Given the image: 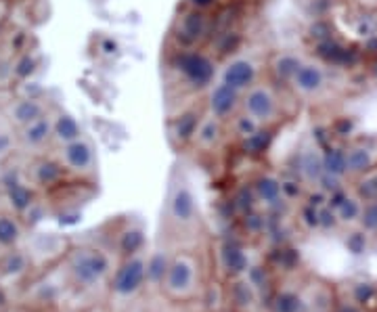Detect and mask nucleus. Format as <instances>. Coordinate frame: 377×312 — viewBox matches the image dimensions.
Segmentation results:
<instances>
[{
  "label": "nucleus",
  "instance_id": "f257e3e1",
  "mask_svg": "<svg viewBox=\"0 0 377 312\" xmlns=\"http://www.w3.org/2000/svg\"><path fill=\"white\" fill-rule=\"evenodd\" d=\"M116 269V256L94 243L72 247L63 260V277L80 293L96 291L107 285Z\"/></svg>",
  "mask_w": 377,
  "mask_h": 312
},
{
  "label": "nucleus",
  "instance_id": "f03ea898",
  "mask_svg": "<svg viewBox=\"0 0 377 312\" xmlns=\"http://www.w3.org/2000/svg\"><path fill=\"white\" fill-rule=\"evenodd\" d=\"M203 289V264L195 251L179 249L172 251L166 277L159 291L170 302H193Z\"/></svg>",
  "mask_w": 377,
  "mask_h": 312
},
{
  "label": "nucleus",
  "instance_id": "7ed1b4c3",
  "mask_svg": "<svg viewBox=\"0 0 377 312\" xmlns=\"http://www.w3.org/2000/svg\"><path fill=\"white\" fill-rule=\"evenodd\" d=\"M199 225V203L191 180L181 172L170 180L166 203V227L172 235H189Z\"/></svg>",
  "mask_w": 377,
  "mask_h": 312
},
{
  "label": "nucleus",
  "instance_id": "20e7f679",
  "mask_svg": "<svg viewBox=\"0 0 377 312\" xmlns=\"http://www.w3.org/2000/svg\"><path fill=\"white\" fill-rule=\"evenodd\" d=\"M170 67L193 90L210 88L214 84V80H216V74H218L214 57L207 55L205 50H199L197 46L195 48H179L170 61Z\"/></svg>",
  "mask_w": 377,
  "mask_h": 312
},
{
  "label": "nucleus",
  "instance_id": "39448f33",
  "mask_svg": "<svg viewBox=\"0 0 377 312\" xmlns=\"http://www.w3.org/2000/svg\"><path fill=\"white\" fill-rule=\"evenodd\" d=\"M145 287H147V249L130 258L118 260L110 281H107V289H110L112 298L132 300Z\"/></svg>",
  "mask_w": 377,
  "mask_h": 312
},
{
  "label": "nucleus",
  "instance_id": "423d86ee",
  "mask_svg": "<svg viewBox=\"0 0 377 312\" xmlns=\"http://www.w3.org/2000/svg\"><path fill=\"white\" fill-rule=\"evenodd\" d=\"M241 112L254 118L260 126H271L281 116V103L271 84L256 82L241 94Z\"/></svg>",
  "mask_w": 377,
  "mask_h": 312
},
{
  "label": "nucleus",
  "instance_id": "0eeeda50",
  "mask_svg": "<svg viewBox=\"0 0 377 312\" xmlns=\"http://www.w3.org/2000/svg\"><path fill=\"white\" fill-rule=\"evenodd\" d=\"M55 158L61 162V166L70 176L88 178L96 170V153L86 136H80L68 145H59Z\"/></svg>",
  "mask_w": 377,
  "mask_h": 312
},
{
  "label": "nucleus",
  "instance_id": "6e6552de",
  "mask_svg": "<svg viewBox=\"0 0 377 312\" xmlns=\"http://www.w3.org/2000/svg\"><path fill=\"white\" fill-rule=\"evenodd\" d=\"M214 258H216V269L223 281L239 279L252 267L245 245L235 239H218L214 245Z\"/></svg>",
  "mask_w": 377,
  "mask_h": 312
},
{
  "label": "nucleus",
  "instance_id": "1a4fd4ad",
  "mask_svg": "<svg viewBox=\"0 0 377 312\" xmlns=\"http://www.w3.org/2000/svg\"><path fill=\"white\" fill-rule=\"evenodd\" d=\"M210 32V17L205 11H197V9H187L183 11L172 28V36L179 42L181 48H195L199 46Z\"/></svg>",
  "mask_w": 377,
  "mask_h": 312
},
{
  "label": "nucleus",
  "instance_id": "9d476101",
  "mask_svg": "<svg viewBox=\"0 0 377 312\" xmlns=\"http://www.w3.org/2000/svg\"><path fill=\"white\" fill-rule=\"evenodd\" d=\"M241 110V92L225 82H214L207 92V114L223 122L231 120Z\"/></svg>",
  "mask_w": 377,
  "mask_h": 312
},
{
  "label": "nucleus",
  "instance_id": "9b49d317",
  "mask_svg": "<svg viewBox=\"0 0 377 312\" xmlns=\"http://www.w3.org/2000/svg\"><path fill=\"white\" fill-rule=\"evenodd\" d=\"M292 88L300 96H316L327 86V72L320 61H308L304 59L294 78L289 80Z\"/></svg>",
  "mask_w": 377,
  "mask_h": 312
},
{
  "label": "nucleus",
  "instance_id": "f8f14e48",
  "mask_svg": "<svg viewBox=\"0 0 377 312\" xmlns=\"http://www.w3.org/2000/svg\"><path fill=\"white\" fill-rule=\"evenodd\" d=\"M218 80L243 94L252 84L258 82V63L249 57H233L221 70Z\"/></svg>",
  "mask_w": 377,
  "mask_h": 312
},
{
  "label": "nucleus",
  "instance_id": "ddd939ff",
  "mask_svg": "<svg viewBox=\"0 0 377 312\" xmlns=\"http://www.w3.org/2000/svg\"><path fill=\"white\" fill-rule=\"evenodd\" d=\"M48 114V105L38 98V96H19V98H13L7 103V107H5V118L9 124H13L15 128H21L42 116Z\"/></svg>",
  "mask_w": 377,
  "mask_h": 312
},
{
  "label": "nucleus",
  "instance_id": "4468645a",
  "mask_svg": "<svg viewBox=\"0 0 377 312\" xmlns=\"http://www.w3.org/2000/svg\"><path fill=\"white\" fill-rule=\"evenodd\" d=\"M225 293L229 312H254L258 308L260 295L245 277L225 281Z\"/></svg>",
  "mask_w": 377,
  "mask_h": 312
},
{
  "label": "nucleus",
  "instance_id": "2eb2a0df",
  "mask_svg": "<svg viewBox=\"0 0 377 312\" xmlns=\"http://www.w3.org/2000/svg\"><path fill=\"white\" fill-rule=\"evenodd\" d=\"M145 249H147V235L139 222H126L122 229H118L114 237V249H112L118 260L130 258Z\"/></svg>",
  "mask_w": 377,
  "mask_h": 312
},
{
  "label": "nucleus",
  "instance_id": "dca6fc26",
  "mask_svg": "<svg viewBox=\"0 0 377 312\" xmlns=\"http://www.w3.org/2000/svg\"><path fill=\"white\" fill-rule=\"evenodd\" d=\"M70 174L61 166L57 158H38L32 168H30V178L32 185L38 189H52V187H61L63 180Z\"/></svg>",
  "mask_w": 377,
  "mask_h": 312
},
{
  "label": "nucleus",
  "instance_id": "f3484780",
  "mask_svg": "<svg viewBox=\"0 0 377 312\" xmlns=\"http://www.w3.org/2000/svg\"><path fill=\"white\" fill-rule=\"evenodd\" d=\"M17 143L28 149V151H36L42 149L44 145L52 143V120H50V112L21 128H17Z\"/></svg>",
  "mask_w": 377,
  "mask_h": 312
},
{
  "label": "nucleus",
  "instance_id": "a211bd4d",
  "mask_svg": "<svg viewBox=\"0 0 377 312\" xmlns=\"http://www.w3.org/2000/svg\"><path fill=\"white\" fill-rule=\"evenodd\" d=\"M223 138H225V122L205 112L197 124L191 145L197 147L199 151H214L221 147Z\"/></svg>",
  "mask_w": 377,
  "mask_h": 312
},
{
  "label": "nucleus",
  "instance_id": "6ab92c4d",
  "mask_svg": "<svg viewBox=\"0 0 377 312\" xmlns=\"http://www.w3.org/2000/svg\"><path fill=\"white\" fill-rule=\"evenodd\" d=\"M3 185H5V193H7L9 207H11L15 214H23L28 207L36 201L34 189L28 183H23L15 172H9V176L3 178Z\"/></svg>",
  "mask_w": 377,
  "mask_h": 312
},
{
  "label": "nucleus",
  "instance_id": "aec40b11",
  "mask_svg": "<svg viewBox=\"0 0 377 312\" xmlns=\"http://www.w3.org/2000/svg\"><path fill=\"white\" fill-rule=\"evenodd\" d=\"M50 120H52V143H55L57 147L68 145V143L84 136L80 122L63 110L50 112Z\"/></svg>",
  "mask_w": 377,
  "mask_h": 312
},
{
  "label": "nucleus",
  "instance_id": "412c9836",
  "mask_svg": "<svg viewBox=\"0 0 377 312\" xmlns=\"http://www.w3.org/2000/svg\"><path fill=\"white\" fill-rule=\"evenodd\" d=\"M314 55L323 63H332V65H348L354 61V53L344 44H340L336 38H325L318 40L314 44Z\"/></svg>",
  "mask_w": 377,
  "mask_h": 312
},
{
  "label": "nucleus",
  "instance_id": "4be33fe9",
  "mask_svg": "<svg viewBox=\"0 0 377 312\" xmlns=\"http://www.w3.org/2000/svg\"><path fill=\"white\" fill-rule=\"evenodd\" d=\"M252 189L256 199L268 207H279L285 201L281 193V178H277L275 174H260L254 180Z\"/></svg>",
  "mask_w": 377,
  "mask_h": 312
},
{
  "label": "nucleus",
  "instance_id": "5701e85b",
  "mask_svg": "<svg viewBox=\"0 0 377 312\" xmlns=\"http://www.w3.org/2000/svg\"><path fill=\"white\" fill-rule=\"evenodd\" d=\"M199 120H201V114H199L197 110L183 112L179 118H174L172 124H170V136H172V141H174L176 145H181V147L191 145Z\"/></svg>",
  "mask_w": 377,
  "mask_h": 312
},
{
  "label": "nucleus",
  "instance_id": "b1692460",
  "mask_svg": "<svg viewBox=\"0 0 377 312\" xmlns=\"http://www.w3.org/2000/svg\"><path fill=\"white\" fill-rule=\"evenodd\" d=\"M375 164V151L365 145H352L350 149H346V174H365L373 168Z\"/></svg>",
  "mask_w": 377,
  "mask_h": 312
},
{
  "label": "nucleus",
  "instance_id": "393cba45",
  "mask_svg": "<svg viewBox=\"0 0 377 312\" xmlns=\"http://www.w3.org/2000/svg\"><path fill=\"white\" fill-rule=\"evenodd\" d=\"M170 251L166 249H155L147 251V287L159 289L161 281L166 277L168 264H170Z\"/></svg>",
  "mask_w": 377,
  "mask_h": 312
},
{
  "label": "nucleus",
  "instance_id": "a878e982",
  "mask_svg": "<svg viewBox=\"0 0 377 312\" xmlns=\"http://www.w3.org/2000/svg\"><path fill=\"white\" fill-rule=\"evenodd\" d=\"M273 130L271 126H260L254 134L241 138V151L249 158H258V155H264L273 143Z\"/></svg>",
  "mask_w": 377,
  "mask_h": 312
},
{
  "label": "nucleus",
  "instance_id": "bb28decb",
  "mask_svg": "<svg viewBox=\"0 0 377 312\" xmlns=\"http://www.w3.org/2000/svg\"><path fill=\"white\" fill-rule=\"evenodd\" d=\"M23 237L19 218L11 212H0V247H15Z\"/></svg>",
  "mask_w": 377,
  "mask_h": 312
},
{
  "label": "nucleus",
  "instance_id": "cd10ccee",
  "mask_svg": "<svg viewBox=\"0 0 377 312\" xmlns=\"http://www.w3.org/2000/svg\"><path fill=\"white\" fill-rule=\"evenodd\" d=\"M302 61L304 59L300 55H296V53H279L271 61V72L275 74L277 80L289 84V80L294 78V74L298 72V67L302 65Z\"/></svg>",
  "mask_w": 377,
  "mask_h": 312
},
{
  "label": "nucleus",
  "instance_id": "c85d7f7f",
  "mask_svg": "<svg viewBox=\"0 0 377 312\" xmlns=\"http://www.w3.org/2000/svg\"><path fill=\"white\" fill-rule=\"evenodd\" d=\"M300 174L310 180V183H316L320 176H323V153H318L316 147H310V149H304L302 155H300Z\"/></svg>",
  "mask_w": 377,
  "mask_h": 312
},
{
  "label": "nucleus",
  "instance_id": "c756f323",
  "mask_svg": "<svg viewBox=\"0 0 377 312\" xmlns=\"http://www.w3.org/2000/svg\"><path fill=\"white\" fill-rule=\"evenodd\" d=\"M30 269V256L21 249H11L0 258V275L3 277H19Z\"/></svg>",
  "mask_w": 377,
  "mask_h": 312
},
{
  "label": "nucleus",
  "instance_id": "7c9ffc66",
  "mask_svg": "<svg viewBox=\"0 0 377 312\" xmlns=\"http://www.w3.org/2000/svg\"><path fill=\"white\" fill-rule=\"evenodd\" d=\"M323 172L342 178L346 174V149L327 147L323 153Z\"/></svg>",
  "mask_w": 377,
  "mask_h": 312
},
{
  "label": "nucleus",
  "instance_id": "2f4dec72",
  "mask_svg": "<svg viewBox=\"0 0 377 312\" xmlns=\"http://www.w3.org/2000/svg\"><path fill=\"white\" fill-rule=\"evenodd\" d=\"M201 293H203L205 308L210 312H221V310L227 308V293H225V283L223 281L210 283L207 287L201 289Z\"/></svg>",
  "mask_w": 377,
  "mask_h": 312
},
{
  "label": "nucleus",
  "instance_id": "473e14b6",
  "mask_svg": "<svg viewBox=\"0 0 377 312\" xmlns=\"http://www.w3.org/2000/svg\"><path fill=\"white\" fill-rule=\"evenodd\" d=\"M360 210H363V201L354 195H346L344 201L336 207V216L340 222L344 225H352V222H358L360 218Z\"/></svg>",
  "mask_w": 377,
  "mask_h": 312
},
{
  "label": "nucleus",
  "instance_id": "72a5a7b5",
  "mask_svg": "<svg viewBox=\"0 0 377 312\" xmlns=\"http://www.w3.org/2000/svg\"><path fill=\"white\" fill-rule=\"evenodd\" d=\"M356 197L360 201H377V170L360 174L356 183Z\"/></svg>",
  "mask_w": 377,
  "mask_h": 312
},
{
  "label": "nucleus",
  "instance_id": "f704fd0d",
  "mask_svg": "<svg viewBox=\"0 0 377 312\" xmlns=\"http://www.w3.org/2000/svg\"><path fill=\"white\" fill-rule=\"evenodd\" d=\"M302 298L294 291H279L273 298V310L275 312H300L302 310Z\"/></svg>",
  "mask_w": 377,
  "mask_h": 312
},
{
  "label": "nucleus",
  "instance_id": "c9c22d12",
  "mask_svg": "<svg viewBox=\"0 0 377 312\" xmlns=\"http://www.w3.org/2000/svg\"><path fill=\"white\" fill-rule=\"evenodd\" d=\"M231 124H233V130H235V134H237L239 138H245V136L254 134V132L260 128V124H258L254 118H249L247 114H243V112L235 114V116L231 118Z\"/></svg>",
  "mask_w": 377,
  "mask_h": 312
},
{
  "label": "nucleus",
  "instance_id": "e433bc0d",
  "mask_svg": "<svg viewBox=\"0 0 377 312\" xmlns=\"http://www.w3.org/2000/svg\"><path fill=\"white\" fill-rule=\"evenodd\" d=\"M358 222L367 233L377 231V201H363V210H360Z\"/></svg>",
  "mask_w": 377,
  "mask_h": 312
},
{
  "label": "nucleus",
  "instance_id": "4c0bfd02",
  "mask_svg": "<svg viewBox=\"0 0 377 312\" xmlns=\"http://www.w3.org/2000/svg\"><path fill=\"white\" fill-rule=\"evenodd\" d=\"M241 225H243V229H245L249 235H258V233H264L266 218H264V216H260L256 210H252V212L241 214Z\"/></svg>",
  "mask_w": 377,
  "mask_h": 312
},
{
  "label": "nucleus",
  "instance_id": "58836bf2",
  "mask_svg": "<svg viewBox=\"0 0 377 312\" xmlns=\"http://www.w3.org/2000/svg\"><path fill=\"white\" fill-rule=\"evenodd\" d=\"M338 222L340 220L336 216V210H332L327 203L318 207V227L320 229H334V227H338Z\"/></svg>",
  "mask_w": 377,
  "mask_h": 312
},
{
  "label": "nucleus",
  "instance_id": "ea45409f",
  "mask_svg": "<svg viewBox=\"0 0 377 312\" xmlns=\"http://www.w3.org/2000/svg\"><path fill=\"white\" fill-rule=\"evenodd\" d=\"M346 247H348V251L356 253V256L363 253L367 249V237H365V233H350L348 239H346Z\"/></svg>",
  "mask_w": 377,
  "mask_h": 312
},
{
  "label": "nucleus",
  "instance_id": "a19ab883",
  "mask_svg": "<svg viewBox=\"0 0 377 312\" xmlns=\"http://www.w3.org/2000/svg\"><path fill=\"white\" fill-rule=\"evenodd\" d=\"M300 216H302V222H304L308 229H318V207L306 203V205L302 207Z\"/></svg>",
  "mask_w": 377,
  "mask_h": 312
},
{
  "label": "nucleus",
  "instance_id": "79ce46f5",
  "mask_svg": "<svg viewBox=\"0 0 377 312\" xmlns=\"http://www.w3.org/2000/svg\"><path fill=\"white\" fill-rule=\"evenodd\" d=\"M316 183H318V187H320L323 193H334V191L342 189L340 178H338V176H332V174H325V172H323V176H320Z\"/></svg>",
  "mask_w": 377,
  "mask_h": 312
},
{
  "label": "nucleus",
  "instance_id": "37998d69",
  "mask_svg": "<svg viewBox=\"0 0 377 312\" xmlns=\"http://www.w3.org/2000/svg\"><path fill=\"white\" fill-rule=\"evenodd\" d=\"M281 193L283 199H296L302 195V187L296 180H281Z\"/></svg>",
  "mask_w": 377,
  "mask_h": 312
},
{
  "label": "nucleus",
  "instance_id": "c03bdc74",
  "mask_svg": "<svg viewBox=\"0 0 377 312\" xmlns=\"http://www.w3.org/2000/svg\"><path fill=\"white\" fill-rule=\"evenodd\" d=\"M373 293H375V289H373V285H369V283H358V285L354 287V300H356L358 304L369 302V300L373 298Z\"/></svg>",
  "mask_w": 377,
  "mask_h": 312
},
{
  "label": "nucleus",
  "instance_id": "a18cd8bd",
  "mask_svg": "<svg viewBox=\"0 0 377 312\" xmlns=\"http://www.w3.org/2000/svg\"><path fill=\"white\" fill-rule=\"evenodd\" d=\"M277 258H279V262L285 267V269H292V267H296L298 264V251H294V249H279L277 251Z\"/></svg>",
  "mask_w": 377,
  "mask_h": 312
},
{
  "label": "nucleus",
  "instance_id": "49530a36",
  "mask_svg": "<svg viewBox=\"0 0 377 312\" xmlns=\"http://www.w3.org/2000/svg\"><path fill=\"white\" fill-rule=\"evenodd\" d=\"M310 36L318 42V40H325V38H332V32L327 28V23H323V21H316L312 28H310Z\"/></svg>",
  "mask_w": 377,
  "mask_h": 312
},
{
  "label": "nucleus",
  "instance_id": "de8ad7c7",
  "mask_svg": "<svg viewBox=\"0 0 377 312\" xmlns=\"http://www.w3.org/2000/svg\"><path fill=\"white\" fill-rule=\"evenodd\" d=\"M216 5V0H189V7L197 9V11H207Z\"/></svg>",
  "mask_w": 377,
  "mask_h": 312
},
{
  "label": "nucleus",
  "instance_id": "09e8293b",
  "mask_svg": "<svg viewBox=\"0 0 377 312\" xmlns=\"http://www.w3.org/2000/svg\"><path fill=\"white\" fill-rule=\"evenodd\" d=\"M325 201H327L325 193H323V191H318V193H310V195H308V201H306V203H310V205H314V207H320V205H325Z\"/></svg>",
  "mask_w": 377,
  "mask_h": 312
},
{
  "label": "nucleus",
  "instance_id": "8fccbe9b",
  "mask_svg": "<svg viewBox=\"0 0 377 312\" xmlns=\"http://www.w3.org/2000/svg\"><path fill=\"white\" fill-rule=\"evenodd\" d=\"M9 0H0V25L5 23V19L9 17Z\"/></svg>",
  "mask_w": 377,
  "mask_h": 312
},
{
  "label": "nucleus",
  "instance_id": "3c124183",
  "mask_svg": "<svg viewBox=\"0 0 377 312\" xmlns=\"http://www.w3.org/2000/svg\"><path fill=\"white\" fill-rule=\"evenodd\" d=\"M84 312H107V308H105V306H101V304H96V306H90V308H86Z\"/></svg>",
  "mask_w": 377,
  "mask_h": 312
},
{
  "label": "nucleus",
  "instance_id": "603ef678",
  "mask_svg": "<svg viewBox=\"0 0 377 312\" xmlns=\"http://www.w3.org/2000/svg\"><path fill=\"white\" fill-rule=\"evenodd\" d=\"M338 312H360V310H358L356 306H348V304H346V306H342Z\"/></svg>",
  "mask_w": 377,
  "mask_h": 312
},
{
  "label": "nucleus",
  "instance_id": "864d4df0",
  "mask_svg": "<svg viewBox=\"0 0 377 312\" xmlns=\"http://www.w3.org/2000/svg\"><path fill=\"white\" fill-rule=\"evenodd\" d=\"M371 76H373V78L377 80V59H375V61L371 63Z\"/></svg>",
  "mask_w": 377,
  "mask_h": 312
},
{
  "label": "nucleus",
  "instance_id": "5fc2aeb1",
  "mask_svg": "<svg viewBox=\"0 0 377 312\" xmlns=\"http://www.w3.org/2000/svg\"><path fill=\"white\" fill-rule=\"evenodd\" d=\"M5 63H9V61H7V57H5V53H3V48H0V67H3Z\"/></svg>",
  "mask_w": 377,
  "mask_h": 312
},
{
  "label": "nucleus",
  "instance_id": "6e6d98bb",
  "mask_svg": "<svg viewBox=\"0 0 377 312\" xmlns=\"http://www.w3.org/2000/svg\"><path fill=\"white\" fill-rule=\"evenodd\" d=\"M3 249H5V247H0V258H3Z\"/></svg>",
  "mask_w": 377,
  "mask_h": 312
},
{
  "label": "nucleus",
  "instance_id": "4d7b16f0",
  "mask_svg": "<svg viewBox=\"0 0 377 312\" xmlns=\"http://www.w3.org/2000/svg\"><path fill=\"white\" fill-rule=\"evenodd\" d=\"M221 312H229V310H227V308H225V310H221Z\"/></svg>",
  "mask_w": 377,
  "mask_h": 312
}]
</instances>
